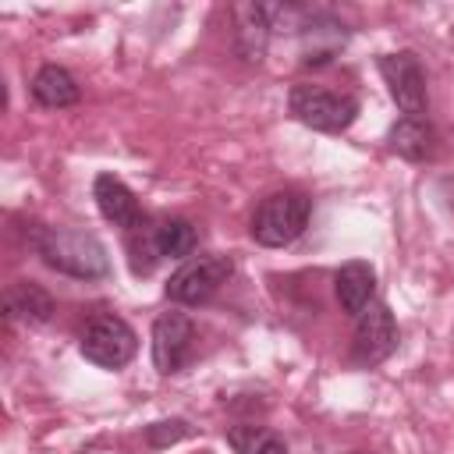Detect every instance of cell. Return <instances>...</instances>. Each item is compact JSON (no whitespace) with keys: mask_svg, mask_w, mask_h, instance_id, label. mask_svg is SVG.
<instances>
[{"mask_svg":"<svg viewBox=\"0 0 454 454\" xmlns=\"http://www.w3.org/2000/svg\"><path fill=\"white\" fill-rule=\"evenodd\" d=\"M32 248L39 252V259L74 280H99L110 273V255L106 245L89 234V231H74V227H39L32 234Z\"/></svg>","mask_w":454,"mask_h":454,"instance_id":"cell-1","label":"cell"},{"mask_svg":"<svg viewBox=\"0 0 454 454\" xmlns=\"http://www.w3.org/2000/svg\"><path fill=\"white\" fill-rule=\"evenodd\" d=\"M287 110L294 121H301L312 131L323 135H340L355 124L358 117V99L351 92H337L326 85H312V82H298L291 85L287 96Z\"/></svg>","mask_w":454,"mask_h":454,"instance_id":"cell-2","label":"cell"},{"mask_svg":"<svg viewBox=\"0 0 454 454\" xmlns=\"http://www.w3.org/2000/svg\"><path fill=\"white\" fill-rule=\"evenodd\" d=\"M309 216H312V199L305 192H273L266 195L255 213H252V238L255 245L262 248H284L291 241H298L309 227Z\"/></svg>","mask_w":454,"mask_h":454,"instance_id":"cell-3","label":"cell"},{"mask_svg":"<svg viewBox=\"0 0 454 454\" xmlns=\"http://www.w3.org/2000/svg\"><path fill=\"white\" fill-rule=\"evenodd\" d=\"M231 273H234V259L231 255H220V252H213V255H192V259H184L170 273L163 294L174 305H202V301H209L231 280Z\"/></svg>","mask_w":454,"mask_h":454,"instance_id":"cell-4","label":"cell"},{"mask_svg":"<svg viewBox=\"0 0 454 454\" xmlns=\"http://www.w3.org/2000/svg\"><path fill=\"white\" fill-rule=\"evenodd\" d=\"M78 348L99 369H124L135 358V351H138V337H135V330L121 316L106 312V316L89 319V326L82 330Z\"/></svg>","mask_w":454,"mask_h":454,"instance_id":"cell-5","label":"cell"},{"mask_svg":"<svg viewBox=\"0 0 454 454\" xmlns=\"http://www.w3.org/2000/svg\"><path fill=\"white\" fill-rule=\"evenodd\" d=\"M376 67H380L401 117H426L429 92H426V71H422L419 57L411 50H397V53H383L376 60Z\"/></svg>","mask_w":454,"mask_h":454,"instance_id":"cell-6","label":"cell"},{"mask_svg":"<svg viewBox=\"0 0 454 454\" xmlns=\"http://www.w3.org/2000/svg\"><path fill=\"white\" fill-rule=\"evenodd\" d=\"M397 348V323L394 312L383 301H372L358 319H355V337H351V362L369 369L390 358Z\"/></svg>","mask_w":454,"mask_h":454,"instance_id":"cell-7","label":"cell"},{"mask_svg":"<svg viewBox=\"0 0 454 454\" xmlns=\"http://www.w3.org/2000/svg\"><path fill=\"white\" fill-rule=\"evenodd\" d=\"M192 340H195V323L184 312H174V309L160 312L153 323V365H156V372H163V376L177 372L188 362Z\"/></svg>","mask_w":454,"mask_h":454,"instance_id":"cell-8","label":"cell"},{"mask_svg":"<svg viewBox=\"0 0 454 454\" xmlns=\"http://www.w3.org/2000/svg\"><path fill=\"white\" fill-rule=\"evenodd\" d=\"M92 199H96L99 213H103L114 227H121V231H128V234L138 231V227H145L135 192H131L117 174H96V181H92Z\"/></svg>","mask_w":454,"mask_h":454,"instance_id":"cell-9","label":"cell"},{"mask_svg":"<svg viewBox=\"0 0 454 454\" xmlns=\"http://www.w3.org/2000/svg\"><path fill=\"white\" fill-rule=\"evenodd\" d=\"M333 291H337L340 309L358 319L372 305V294H376V270H372V262H365V259L344 262L337 270V277H333Z\"/></svg>","mask_w":454,"mask_h":454,"instance_id":"cell-10","label":"cell"},{"mask_svg":"<svg viewBox=\"0 0 454 454\" xmlns=\"http://www.w3.org/2000/svg\"><path fill=\"white\" fill-rule=\"evenodd\" d=\"M234 43L245 60H262L273 21H270V4H238L234 11Z\"/></svg>","mask_w":454,"mask_h":454,"instance_id":"cell-11","label":"cell"},{"mask_svg":"<svg viewBox=\"0 0 454 454\" xmlns=\"http://www.w3.org/2000/svg\"><path fill=\"white\" fill-rule=\"evenodd\" d=\"M4 316L7 319H18V323H28V326L50 323V316H53V294L43 284H35V280H14L4 291Z\"/></svg>","mask_w":454,"mask_h":454,"instance_id":"cell-12","label":"cell"},{"mask_svg":"<svg viewBox=\"0 0 454 454\" xmlns=\"http://www.w3.org/2000/svg\"><path fill=\"white\" fill-rule=\"evenodd\" d=\"M387 145L411 163L433 160L436 153V128L429 124V117H397L387 131Z\"/></svg>","mask_w":454,"mask_h":454,"instance_id":"cell-13","label":"cell"},{"mask_svg":"<svg viewBox=\"0 0 454 454\" xmlns=\"http://www.w3.org/2000/svg\"><path fill=\"white\" fill-rule=\"evenodd\" d=\"M32 99L46 110H64V106H74L82 99V89L74 82V74L60 64H43L32 78Z\"/></svg>","mask_w":454,"mask_h":454,"instance_id":"cell-14","label":"cell"},{"mask_svg":"<svg viewBox=\"0 0 454 454\" xmlns=\"http://www.w3.org/2000/svg\"><path fill=\"white\" fill-rule=\"evenodd\" d=\"M195 227L181 216H170V220H160L153 227V245H156V255L160 259H188L195 252Z\"/></svg>","mask_w":454,"mask_h":454,"instance_id":"cell-15","label":"cell"},{"mask_svg":"<svg viewBox=\"0 0 454 454\" xmlns=\"http://www.w3.org/2000/svg\"><path fill=\"white\" fill-rule=\"evenodd\" d=\"M227 443L234 447V454H291L287 443L266 426H231Z\"/></svg>","mask_w":454,"mask_h":454,"instance_id":"cell-16","label":"cell"},{"mask_svg":"<svg viewBox=\"0 0 454 454\" xmlns=\"http://www.w3.org/2000/svg\"><path fill=\"white\" fill-rule=\"evenodd\" d=\"M181 436H188V422L184 419H170V422H153L145 429V440L153 447H167V443H177Z\"/></svg>","mask_w":454,"mask_h":454,"instance_id":"cell-17","label":"cell"}]
</instances>
